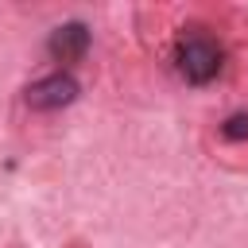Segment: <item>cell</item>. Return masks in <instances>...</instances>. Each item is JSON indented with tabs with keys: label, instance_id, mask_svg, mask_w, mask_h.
<instances>
[{
	"label": "cell",
	"instance_id": "1",
	"mask_svg": "<svg viewBox=\"0 0 248 248\" xmlns=\"http://www.w3.org/2000/svg\"><path fill=\"white\" fill-rule=\"evenodd\" d=\"M174 58H178V70H182V78L190 85H205V81H213L221 74V46L213 39H205V35L182 39Z\"/></svg>",
	"mask_w": 248,
	"mask_h": 248
},
{
	"label": "cell",
	"instance_id": "2",
	"mask_svg": "<svg viewBox=\"0 0 248 248\" xmlns=\"http://www.w3.org/2000/svg\"><path fill=\"white\" fill-rule=\"evenodd\" d=\"M78 97V81L70 78V74H46V78H39L31 89H27V105L31 108H39V112H54V108H66L70 101Z\"/></svg>",
	"mask_w": 248,
	"mask_h": 248
},
{
	"label": "cell",
	"instance_id": "3",
	"mask_svg": "<svg viewBox=\"0 0 248 248\" xmlns=\"http://www.w3.org/2000/svg\"><path fill=\"white\" fill-rule=\"evenodd\" d=\"M46 50H50L54 62H78V58H85V50H89V27L81 19H70L62 27H54L50 39H46Z\"/></svg>",
	"mask_w": 248,
	"mask_h": 248
},
{
	"label": "cell",
	"instance_id": "4",
	"mask_svg": "<svg viewBox=\"0 0 248 248\" xmlns=\"http://www.w3.org/2000/svg\"><path fill=\"white\" fill-rule=\"evenodd\" d=\"M221 136L225 140H248V112H236L221 124Z\"/></svg>",
	"mask_w": 248,
	"mask_h": 248
}]
</instances>
